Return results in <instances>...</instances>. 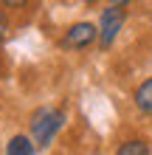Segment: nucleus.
Returning <instances> with one entry per match:
<instances>
[{
	"label": "nucleus",
	"mask_w": 152,
	"mask_h": 155,
	"mask_svg": "<svg viewBox=\"0 0 152 155\" xmlns=\"http://www.w3.org/2000/svg\"><path fill=\"white\" fill-rule=\"evenodd\" d=\"M62 127H65V110L59 107H40L31 116V135L37 147H48Z\"/></svg>",
	"instance_id": "nucleus-1"
},
{
	"label": "nucleus",
	"mask_w": 152,
	"mask_h": 155,
	"mask_svg": "<svg viewBox=\"0 0 152 155\" xmlns=\"http://www.w3.org/2000/svg\"><path fill=\"white\" fill-rule=\"evenodd\" d=\"M124 20H127V14H124L121 6H110V8L102 12V23H99V45H102V51H107L115 42L118 31L124 28Z\"/></svg>",
	"instance_id": "nucleus-2"
},
{
	"label": "nucleus",
	"mask_w": 152,
	"mask_h": 155,
	"mask_svg": "<svg viewBox=\"0 0 152 155\" xmlns=\"http://www.w3.org/2000/svg\"><path fill=\"white\" fill-rule=\"evenodd\" d=\"M99 40V28L93 23H73L62 37V48H87Z\"/></svg>",
	"instance_id": "nucleus-3"
},
{
	"label": "nucleus",
	"mask_w": 152,
	"mask_h": 155,
	"mask_svg": "<svg viewBox=\"0 0 152 155\" xmlns=\"http://www.w3.org/2000/svg\"><path fill=\"white\" fill-rule=\"evenodd\" d=\"M6 155H37V141H31L28 135H14L6 144Z\"/></svg>",
	"instance_id": "nucleus-4"
},
{
	"label": "nucleus",
	"mask_w": 152,
	"mask_h": 155,
	"mask_svg": "<svg viewBox=\"0 0 152 155\" xmlns=\"http://www.w3.org/2000/svg\"><path fill=\"white\" fill-rule=\"evenodd\" d=\"M135 107H138L141 113L152 116V79H147L144 85L135 90Z\"/></svg>",
	"instance_id": "nucleus-5"
},
{
	"label": "nucleus",
	"mask_w": 152,
	"mask_h": 155,
	"mask_svg": "<svg viewBox=\"0 0 152 155\" xmlns=\"http://www.w3.org/2000/svg\"><path fill=\"white\" fill-rule=\"evenodd\" d=\"M115 155H149V147H147V141L132 138V141H124L121 147L115 150Z\"/></svg>",
	"instance_id": "nucleus-6"
},
{
	"label": "nucleus",
	"mask_w": 152,
	"mask_h": 155,
	"mask_svg": "<svg viewBox=\"0 0 152 155\" xmlns=\"http://www.w3.org/2000/svg\"><path fill=\"white\" fill-rule=\"evenodd\" d=\"M3 6H11V8H20V6H25L28 0H0Z\"/></svg>",
	"instance_id": "nucleus-7"
},
{
	"label": "nucleus",
	"mask_w": 152,
	"mask_h": 155,
	"mask_svg": "<svg viewBox=\"0 0 152 155\" xmlns=\"http://www.w3.org/2000/svg\"><path fill=\"white\" fill-rule=\"evenodd\" d=\"M6 28H8V25H6V17H3V14H0V40H3V37H6Z\"/></svg>",
	"instance_id": "nucleus-8"
},
{
	"label": "nucleus",
	"mask_w": 152,
	"mask_h": 155,
	"mask_svg": "<svg viewBox=\"0 0 152 155\" xmlns=\"http://www.w3.org/2000/svg\"><path fill=\"white\" fill-rule=\"evenodd\" d=\"M110 3H113V6H127L130 0H110Z\"/></svg>",
	"instance_id": "nucleus-9"
},
{
	"label": "nucleus",
	"mask_w": 152,
	"mask_h": 155,
	"mask_svg": "<svg viewBox=\"0 0 152 155\" xmlns=\"http://www.w3.org/2000/svg\"><path fill=\"white\" fill-rule=\"evenodd\" d=\"M85 3H90V6H93V3H96V0H85Z\"/></svg>",
	"instance_id": "nucleus-10"
}]
</instances>
